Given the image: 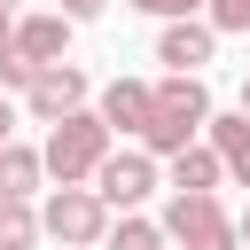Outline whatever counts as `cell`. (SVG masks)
Here are the masks:
<instances>
[{"label":"cell","mask_w":250,"mask_h":250,"mask_svg":"<svg viewBox=\"0 0 250 250\" xmlns=\"http://www.w3.org/2000/svg\"><path fill=\"white\" fill-rule=\"evenodd\" d=\"M109 250H164V227H148V219H117V227H109Z\"/></svg>","instance_id":"obj_14"},{"label":"cell","mask_w":250,"mask_h":250,"mask_svg":"<svg viewBox=\"0 0 250 250\" xmlns=\"http://www.w3.org/2000/svg\"><path fill=\"white\" fill-rule=\"evenodd\" d=\"M39 172H47V156H39V148H8V156H0V195H16V203H23V195L39 188Z\"/></svg>","instance_id":"obj_12"},{"label":"cell","mask_w":250,"mask_h":250,"mask_svg":"<svg viewBox=\"0 0 250 250\" xmlns=\"http://www.w3.org/2000/svg\"><path fill=\"white\" fill-rule=\"evenodd\" d=\"M8 31H16V23H8V0H0V39H8Z\"/></svg>","instance_id":"obj_20"},{"label":"cell","mask_w":250,"mask_h":250,"mask_svg":"<svg viewBox=\"0 0 250 250\" xmlns=\"http://www.w3.org/2000/svg\"><path fill=\"white\" fill-rule=\"evenodd\" d=\"M47 172L62 180V188H78V180H94L102 164H109V117L102 109H70L62 125H47Z\"/></svg>","instance_id":"obj_2"},{"label":"cell","mask_w":250,"mask_h":250,"mask_svg":"<svg viewBox=\"0 0 250 250\" xmlns=\"http://www.w3.org/2000/svg\"><path fill=\"white\" fill-rule=\"evenodd\" d=\"M78 102H86V70H78V62H47V70L31 78V117H39V125H62Z\"/></svg>","instance_id":"obj_5"},{"label":"cell","mask_w":250,"mask_h":250,"mask_svg":"<svg viewBox=\"0 0 250 250\" xmlns=\"http://www.w3.org/2000/svg\"><path fill=\"white\" fill-rule=\"evenodd\" d=\"M8 39H16V47H23L39 70H47V62H62V47H70V16H23Z\"/></svg>","instance_id":"obj_9"},{"label":"cell","mask_w":250,"mask_h":250,"mask_svg":"<svg viewBox=\"0 0 250 250\" xmlns=\"http://www.w3.org/2000/svg\"><path fill=\"white\" fill-rule=\"evenodd\" d=\"M203 133H211V148L227 156V172H234V180L250 188V109H242V117H211Z\"/></svg>","instance_id":"obj_10"},{"label":"cell","mask_w":250,"mask_h":250,"mask_svg":"<svg viewBox=\"0 0 250 250\" xmlns=\"http://www.w3.org/2000/svg\"><path fill=\"white\" fill-rule=\"evenodd\" d=\"M102 8H109V0H62V16H70V23H86V16H102Z\"/></svg>","instance_id":"obj_18"},{"label":"cell","mask_w":250,"mask_h":250,"mask_svg":"<svg viewBox=\"0 0 250 250\" xmlns=\"http://www.w3.org/2000/svg\"><path fill=\"white\" fill-rule=\"evenodd\" d=\"M8 125H16V117H8V102H0V156H8V148H16V141H8Z\"/></svg>","instance_id":"obj_19"},{"label":"cell","mask_w":250,"mask_h":250,"mask_svg":"<svg viewBox=\"0 0 250 250\" xmlns=\"http://www.w3.org/2000/svg\"><path fill=\"white\" fill-rule=\"evenodd\" d=\"M102 117H109V133H141V125L156 117V86H141V78H117V86L102 94Z\"/></svg>","instance_id":"obj_8"},{"label":"cell","mask_w":250,"mask_h":250,"mask_svg":"<svg viewBox=\"0 0 250 250\" xmlns=\"http://www.w3.org/2000/svg\"><path fill=\"white\" fill-rule=\"evenodd\" d=\"M164 234L180 242V250H234V219L219 211V195H188V188H172V203H164Z\"/></svg>","instance_id":"obj_3"},{"label":"cell","mask_w":250,"mask_h":250,"mask_svg":"<svg viewBox=\"0 0 250 250\" xmlns=\"http://www.w3.org/2000/svg\"><path fill=\"white\" fill-rule=\"evenodd\" d=\"M39 227H47V219H31V203L0 195V250H31V242H39Z\"/></svg>","instance_id":"obj_13"},{"label":"cell","mask_w":250,"mask_h":250,"mask_svg":"<svg viewBox=\"0 0 250 250\" xmlns=\"http://www.w3.org/2000/svg\"><path fill=\"white\" fill-rule=\"evenodd\" d=\"M39 219H47L55 242H109V203H102V188H55Z\"/></svg>","instance_id":"obj_4"},{"label":"cell","mask_w":250,"mask_h":250,"mask_svg":"<svg viewBox=\"0 0 250 250\" xmlns=\"http://www.w3.org/2000/svg\"><path fill=\"white\" fill-rule=\"evenodd\" d=\"M242 242H250V211H242Z\"/></svg>","instance_id":"obj_22"},{"label":"cell","mask_w":250,"mask_h":250,"mask_svg":"<svg viewBox=\"0 0 250 250\" xmlns=\"http://www.w3.org/2000/svg\"><path fill=\"white\" fill-rule=\"evenodd\" d=\"M242 109H250V78H242Z\"/></svg>","instance_id":"obj_21"},{"label":"cell","mask_w":250,"mask_h":250,"mask_svg":"<svg viewBox=\"0 0 250 250\" xmlns=\"http://www.w3.org/2000/svg\"><path fill=\"white\" fill-rule=\"evenodd\" d=\"M211 47H219V23H195V16H180V23H164V39H156V62H172V70H203L211 62Z\"/></svg>","instance_id":"obj_7"},{"label":"cell","mask_w":250,"mask_h":250,"mask_svg":"<svg viewBox=\"0 0 250 250\" xmlns=\"http://www.w3.org/2000/svg\"><path fill=\"white\" fill-rule=\"evenodd\" d=\"M31 78H39V62H31L16 39H0V86H23V94H31Z\"/></svg>","instance_id":"obj_15"},{"label":"cell","mask_w":250,"mask_h":250,"mask_svg":"<svg viewBox=\"0 0 250 250\" xmlns=\"http://www.w3.org/2000/svg\"><path fill=\"white\" fill-rule=\"evenodd\" d=\"M125 8H141V16H164V23H180V16H195L203 0H125Z\"/></svg>","instance_id":"obj_16"},{"label":"cell","mask_w":250,"mask_h":250,"mask_svg":"<svg viewBox=\"0 0 250 250\" xmlns=\"http://www.w3.org/2000/svg\"><path fill=\"white\" fill-rule=\"evenodd\" d=\"M211 23L219 31H250V0H211Z\"/></svg>","instance_id":"obj_17"},{"label":"cell","mask_w":250,"mask_h":250,"mask_svg":"<svg viewBox=\"0 0 250 250\" xmlns=\"http://www.w3.org/2000/svg\"><path fill=\"white\" fill-rule=\"evenodd\" d=\"M219 172H227L219 148H180V156H172V188H188V195H211Z\"/></svg>","instance_id":"obj_11"},{"label":"cell","mask_w":250,"mask_h":250,"mask_svg":"<svg viewBox=\"0 0 250 250\" xmlns=\"http://www.w3.org/2000/svg\"><path fill=\"white\" fill-rule=\"evenodd\" d=\"M203 125H211V94H203V78L172 70V78L156 86V117L141 125V148H148V156H180V148H195Z\"/></svg>","instance_id":"obj_1"},{"label":"cell","mask_w":250,"mask_h":250,"mask_svg":"<svg viewBox=\"0 0 250 250\" xmlns=\"http://www.w3.org/2000/svg\"><path fill=\"white\" fill-rule=\"evenodd\" d=\"M94 188H102V203H117V211H133L148 188H156V164H148V148H125V156H109L102 172H94Z\"/></svg>","instance_id":"obj_6"}]
</instances>
